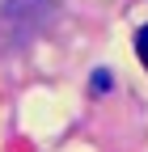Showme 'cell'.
Returning a JSON list of instances; mask_svg holds the SVG:
<instances>
[{
  "mask_svg": "<svg viewBox=\"0 0 148 152\" xmlns=\"http://www.w3.org/2000/svg\"><path fill=\"white\" fill-rule=\"evenodd\" d=\"M136 51H140V59H144V68H148V26H144L140 38H136Z\"/></svg>",
  "mask_w": 148,
  "mask_h": 152,
  "instance_id": "6da1fadb",
  "label": "cell"
},
{
  "mask_svg": "<svg viewBox=\"0 0 148 152\" xmlns=\"http://www.w3.org/2000/svg\"><path fill=\"white\" fill-rule=\"evenodd\" d=\"M110 89V72H93V93H106Z\"/></svg>",
  "mask_w": 148,
  "mask_h": 152,
  "instance_id": "7a4b0ae2",
  "label": "cell"
}]
</instances>
